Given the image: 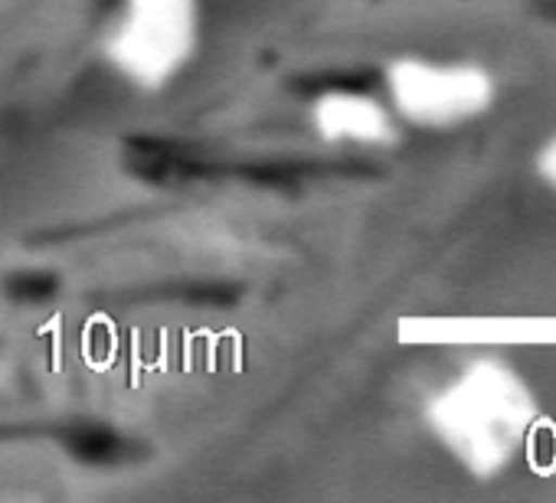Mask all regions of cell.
Masks as SVG:
<instances>
[{
  "label": "cell",
  "mask_w": 556,
  "mask_h": 503,
  "mask_svg": "<svg viewBox=\"0 0 556 503\" xmlns=\"http://www.w3.org/2000/svg\"><path fill=\"white\" fill-rule=\"evenodd\" d=\"M533 405L520 379L501 363H475L435 402L429 418L445 448L475 474L501 470L520 448Z\"/></svg>",
  "instance_id": "1"
},
{
  "label": "cell",
  "mask_w": 556,
  "mask_h": 503,
  "mask_svg": "<svg viewBox=\"0 0 556 503\" xmlns=\"http://www.w3.org/2000/svg\"><path fill=\"white\" fill-rule=\"evenodd\" d=\"M197 43V0H122L105 37V60L138 89H164L190 66Z\"/></svg>",
  "instance_id": "2"
},
{
  "label": "cell",
  "mask_w": 556,
  "mask_h": 503,
  "mask_svg": "<svg viewBox=\"0 0 556 503\" xmlns=\"http://www.w3.org/2000/svg\"><path fill=\"white\" fill-rule=\"evenodd\" d=\"M387 92L406 121L419 128L462 125L491 102V76L475 66H439L426 60H396L387 69Z\"/></svg>",
  "instance_id": "3"
},
{
  "label": "cell",
  "mask_w": 556,
  "mask_h": 503,
  "mask_svg": "<svg viewBox=\"0 0 556 503\" xmlns=\"http://www.w3.org/2000/svg\"><path fill=\"white\" fill-rule=\"evenodd\" d=\"M312 128L328 144L380 147L396 141V121L383 102L354 89L321 92L312 105Z\"/></svg>",
  "instance_id": "4"
}]
</instances>
